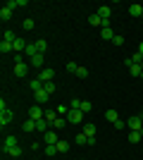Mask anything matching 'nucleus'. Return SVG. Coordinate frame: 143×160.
<instances>
[{
  "label": "nucleus",
  "mask_w": 143,
  "mask_h": 160,
  "mask_svg": "<svg viewBox=\"0 0 143 160\" xmlns=\"http://www.w3.org/2000/svg\"><path fill=\"white\" fill-rule=\"evenodd\" d=\"M26 72H29V67L24 65L21 55H17V58H14V74H17V77H26Z\"/></svg>",
  "instance_id": "1"
},
{
  "label": "nucleus",
  "mask_w": 143,
  "mask_h": 160,
  "mask_svg": "<svg viewBox=\"0 0 143 160\" xmlns=\"http://www.w3.org/2000/svg\"><path fill=\"white\" fill-rule=\"evenodd\" d=\"M53 77H55V69H53V67H43L41 72H38V79H41L43 84H48V81H53Z\"/></svg>",
  "instance_id": "2"
},
{
  "label": "nucleus",
  "mask_w": 143,
  "mask_h": 160,
  "mask_svg": "<svg viewBox=\"0 0 143 160\" xmlns=\"http://www.w3.org/2000/svg\"><path fill=\"white\" fill-rule=\"evenodd\" d=\"M124 65H129V74H131V77H138V79H141V74H143V65H134V60H131V58L124 62Z\"/></svg>",
  "instance_id": "3"
},
{
  "label": "nucleus",
  "mask_w": 143,
  "mask_h": 160,
  "mask_svg": "<svg viewBox=\"0 0 143 160\" xmlns=\"http://www.w3.org/2000/svg\"><path fill=\"white\" fill-rule=\"evenodd\" d=\"M29 117L38 122V120H43V117H45V112H43L41 105H31V108H29Z\"/></svg>",
  "instance_id": "4"
},
{
  "label": "nucleus",
  "mask_w": 143,
  "mask_h": 160,
  "mask_svg": "<svg viewBox=\"0 0 143 160\" xmlns=\"http://www.w3.org/2000/svg\"><path fill=\"white\" fill-rule=\"evenodd\" d=\"M67 120H69V124H81L83 122V112L81 110H69Z\"/></svg>",
  "instance_id": "5"
},
{
  "label": "nucleus",
  "mask_w": 143,
  "mask_h": 160,
  "mask_svg": "<svg viewBox=\"0 0 143 160\" xmlns=\"http://www.w3.org/2000/svg\"><path fill=\"white\" fill-rule=\"evenodd\" d=\"M43 141H45V146H55V143H57V132H55V129H48L45 134H43Z\"/></svg>",
  "instance_id": "6"
},
{
  "label": "nucleus",
  "mask_w": 143,
  "mask_h": 160,
  "mask_svg": "<svg viewBox=\"0 0 143 160\" xmlns=\"http://www.w3.org/2000/svg\"><path fill=\"white\" fill-rule=\"evenodd\" d=\"M126 127H129L131 132H141L143 129V120L141 117H129V120H126Z\"/></svg>",
  "instance_id": "7"
},
{
  "label": "nucleus",
  "mask_w": 143,
  "mask_h": 160,
  "mask_svg": "<svg viewBox=\"0 0 143 160\" xmlns=\"http://www.w3.org/2000/svg\"><path fill=\"white\" fill-rule=\"evenodd\" d=\"M81 132L86 134V136H88L91 139V143H95V124H91V122H86V124H83L81 127Z\"/></svg>",
  "instance_id": "8"
},
{
  "label": "nucleus",
  "mask_w": 143,
  "mask_h": 160,
  "mask_svg": "<svg viewBox=\"0 0 143 160\" xmlns=\"http://www.w3.org/2000/svg\"><path fill=\"white\" fill-rule=\"evenodd\" d=\"M10 122H12V110L7 108V110H2V112H0V127H7Z\"/></svg>",
  "instance_id": "9"
},
{
  "label": "nucleus",
  "mask_w": 143,
  "mask_h": 160,
  "mask_svg": "<svg viewBox=\"0 0 143 160\" xmlns=\"http://www.w3.org/2000/svg\"><path fill=\"white\" fill-rule=\"evenodd\" d=\"M26 46H29V43H26L24 38H19V36H17V41L12 43V48H14V53H17V55H19L21 50H26Z\"/></svg>",
  "instance_id": "10"
},
{
  "label": "nucleus",
  "mask_w": 143,
  "mask_h": 160,
  "mask_svg": "<svg viewBox=\"0 0 143 160\" xmlns=\"http://www.w3.org/2000/svg\"><path fill=\"white\" fill-rule=\"evenodd\" d=\"M67 124H69V120H67V117H57V120H55L53 124H50V127H53L55 132H60V129H64Z\"/></svg>",
  "instance_id": "11"
},
{
  "label": "nucleus",
  "mask_w": 143,
  "mask_h": 160,
  "mask_svg": "<svg viewBox=\"0 0 143 160\" xmlns=\"http://www.w3.org/2000/svg\"><path fill=\"white\" fill-rule=\"evenodd\" d=\"M95 14H98L100 19H110V17H112V10H110L107 5H100V7H98V12H95Z\"/></svg>",
  "instance_id": "12"
},
{
  "label": "nucleus",
  "mask_w": 143,
  "mask_h": 160,
  "mask_svg": "<svg viewBox=\"0 0 143 160\" xmlns=\"http://www.w3.org/2000/svg\"><path fill=\"white\" fill-rule=\"evenodd\" d=\"M14 146H19V143H17V136H7L5 143H2V153H5V151H10V148H14Z\"/></svg>",
  "instance_id": "13"
},
{
  "label": "nucleus",
  "mask_w": 143,
  "mask_h": 160,
  "mask_svg": "<svg viewBox=\"0 0 143 160\" xmlns=\"http://www.w3.org/2000/svg\"><path fill=\"white\" fill-rule=\"evenodd\" d=\"M105 120H107V122H112V124H115V122H119V112H117V110H112V108H110V110H105Z\"/></svg>",
  "instance_id": "14"
},
{
  "label": "nucleus",
  "mask_w": 143,
  "mask_h": 160,
  "mask_svg": "<svg viewBox=\"0 0 143 160\" xmlns=\"http://www.w3.org/2000/svg\"><path fill=\"white\" fill-rule=\"evenodd\" d=\"M36 103H48V98H50V93H48L45 88H41V91H36Z\"/></svg>",
  "instance_id": "15"
},
{
  "label": "nucleus",
  "mask_w": 143,
  "mask_h": 160,
  "mask_svg": "<svg viewBox=\"0 0 143 160\" xmlns=\"http://www.w3.org/2000/svg\"><path fill=\"white\" fill-rule=\"evenodd\" d=\"M129 14H131V17H141V14H143V5H138V2L129 5Z\"/></svg>",
  "instance_id": "16"
},
{
  "label": "nucleus",
  "mask_w": 143,
  "mask_h": 160,
  "mask_svg": "<svg viewBox=\"0 0 143 160\" xmlns=\"http://www.w3.org/2000/svg\"><path fill=\"white\" fill-rule=\"evenodd\" d=\"M76 143H79V146H91V139H88V136H86V134H83V132H79V134H76Z\"/></svg>",
  "instance_id": "17"
},
{
  "label": "nucleus",
  "mask_w": 143,
  "mask_h": 160,
  "mask_svg": "<svg viewBox=\"0 0 143 160\" xmlns=\"http://www.w3.org/2000/svg\"><path fill=\"white\" fill-rule=\"evenodd\" d=\"M100 36H102V41H112L117 33L112 31V27H107V29H100Z\"/></svg>",
  "instance_id": "18"
},
{
  "label": "nucleus",
  "mask_w": 143,
  "mask_h": 160,
  "mask_svg": "<svg viewBox=\"0 0 143 160\" xmlns=\"http://www.w3.org/2000/svg\"><path fill=\"white\" fill-rule=\"evenodd\" d=\"M29 88H31V91L36 93V91H41V88H43V81L38 79V77H36V79H31V81H29Z\"/></svg>",
  "instance_id": "19"
},
{
  "label": "nucleus",
  "mask_w": 143,
  "mask_h": 160,
  "mask_svg": "<svg viewBox=\"0 0 143 160\" xmlns=\"http://www.w3.org/2000/svg\"><path fill=\"white\" fill-rule=\"evenodd\" d=\"M21 129H24V134L34 132V129H36V120H31V117H29V120L24 122V124H21Z\"/></svg>",
  "instance_id": "20"
},
{
  "label": "nucleus",
  "mask_w": 143,
  "mask_h": 160,
  "mask_svg": "<svg viewBox=\"0 0 143 160\" xmlns=\"http://www.w3.org/2000/svg\"><path fill=\"white\" fill-rule=\"evenodd\" d=\"M5 7H10V10H14V7H26V0H10V2H5Z\"/></svg>",
  "instance_id": "21"
},
{
  "label": "nucleus",
  "mask_w": 143,
  "mask_h": 160,
  "mask_svg": "<svg viewBox=\"0 0 143 160\" xmlns=\"http://www.w3.org/2000/svg\"><path fill=\"white\" fill-rule=\"evenodd\" d=\"M24 53H26L29 58H34V55H41V53H38V46H36V43H29V46H26V50H24Z\"/></svg>",
  "instance_id": "22"
},
{
  "label": "nucleus",
  "mask_w": 143,
  "mask_h": 160,
  "mask_svg": "<svg viewBox=\"0 0 143 160\" xmlns=\"http://www.w3.org/2000/svg\"><path fill=\"white\" fill-rule=\"evenodd\" d=\"M48 124H50V122H48L45 117H43V120H38V122H36V129H38L41 134H45V132H48Z\"/></svg>",
  "instance_id": "23"
},
{
  "label": "nucleus",
  "mask_w": 143,
  "mask_h": 160,
  "mask_svg": "<svg viewBox=\"0 0 143 160\" xmlns=\"http://www.w3.org/2000/svg\"><path fill=\"white\" fill-rule=\"evenodd\" d=\"M10 17H12V10L2 5V10H0V19H2V22H10Z\"/></svg>",
  "instance_id": "24"
},
{
  "label": "nucleus",
  "mask_w": 143,
  "mask_h": 160,
  "mask_svg": "<svg viewBox=\"0 0 143 160\" xmlns=\"http://www.w3.org/2000/svg\"><path fill=\"white\" fill-rule=\"evenodd\" d=\"M10 50H14V48H12V43H10V41H2V43H0V53H2V55H7Z\"/></svg>",
  "instance_id": "25"
},
{
  "label": "nucleus",
  "mask_w": 143,
  "mask_h": 160,
  "mask_svg": "<svg viewBox=\"0 0 143 160\" xmlns=\"http://www.w3.org/2000/svg\"><path fill=\"white\" fill-rule=\"evenodd\" d=\"M55 148H57V153H67V151H69V143H67V141H57Z\"/></svg>",
  "instance_id": "26"
},
{
  "label": "nucleus",
  "mask_w": 143,
  "mask_h": 160,
  "mask_svg": "<svg viewBox=\"0 0 143 160\" xmlns=\"http://www.w3.org/2000/svg\"><path fill=\"white\" fill-rule=\"evenodd\" d=\"M5 155H10V158H19V155H21V148L14 146V148H10V151H5Z\"/></svg>",
  "instance_id": "27"
},
{
  "label": "nucleus",
  "mask_w": 143,
  "mask_h": 160,
  "mask_svg": "<svg viewBox=\"0 0 143 160\" xmlns=\"http://www.w3.org/2000/svg\"><path fill=\"white\" fill-rule=\"evenodd\" d=\"M55 110H57V115H60V117H67L72 108H69V105H57V108H55Z\"/></svg>",
  "instance_id": "28"
},
{
  "label": "nucleus",
  "mask_w": 143,
  "mask_h": 160,
  "mask_svg": "<svg viewBox=\"0 0 143 160\" xmlns=\"http://www.w3.org/2000/svg\"><path fill=\"white\" fill-rule=\"evenodd\" d=\"M141 139H143V134H141V132H129V141H131V143H138Z\"/></svg>",
  "instance_id": "29"
},
{
  "label": "nucleus",
  "mask_w": 143,
  "mask_h": 160,
  "mask_svg": "<svg viewBox=\"0 0 143 160\" xmlns=\"http://www.w3.org/2000/svg\"><path fill=\"white\" fill-rule=\"evenodd\" d=\"M31 65H36L38 69H43V55H34V58H31Z\"/></svg>",
  "instance_id": "30"
},
{
  "label": "nucleus",
  "mask_w": 143,
  "mask_h": 160,
  "mask_svg": "<svg viewBox=\"0 0 143 160\" xmlns=\"http://www.w3.org/2000/svg\"><path fill=\"white\" fill-rule=\"evenodd\" d=\"M88 22L93 24V27H102V19L98 17V14H91V17H88Z\"/></svg>",
  "instance_id": "31"
},
{
  "label": "nucleus",
  "mask_w": 143,
  "mask_h": 160,
  "mask_svg": "<svg viewBox=\"0 0 143 160\" xmlns=\"http://www.w3.org/2000/svg\"><path fill=\"white\" fill-rule=\"evenodd\" d=\"M36 46H38V53H45V50H48V43H45V41H43V38H38V41H36Z\"/></svg>",
  "instance_id": "32"
},
{
  "label": "nucleus",
  "mask_w": 143,
  "mask_h": 160,
  "mask_svg": "<svg viewBox=\"0 0 143 160\" xmlns=\"http://www.w3.org/2000/svg\"><path fill=\"white\" fill-rule=\"evenodd\" d=\"M76 77H79V79H86V77H88V69L79 65V69H76Z\"/></svg>",
  "instance_id": "33"
},
{
  "label": "nucleus",
  "mask_w": 143,
  "mask_h": 160,
  "mask_svg": "<svg viewBox=\"0 0 143 160\" xmlns=\"http://www.w3.org/2000/svg\"><path fill=\"white\" fill-rule=\"evenodd\" d=\"M31 29H36V24H34V19L29 17V19H24V31H31Z\"/></svg>",
  "instance_id": "34"
},
{
  "label": "nucleus",
  "mask_w": 143,
  "mask_h": 160,
  "mask_svg": "<svg viewBox=\"0 0 143 160\" xmlns=\"http://www.w3.org/2000/svg\"><path fill=\"white\" fill-rule=\"evenodd\" d=\"M69 108H72V110H81V100H79V98L69 100Z\"/></svg>",
  "instance_id": "35"
},
{
  "label": "nucleus",
  "mask_w": 143,
  "mask_h": 160,
  "mask_svg": "<svg viewBox=\"0 0 143 160\" xmlns=\"http://www.w3.org/2000/svg\"><path fill=\"white\" fill-rule=\"evenodd\" d=\"M91 110H93V105L88 100H81V112H91Z\"/></svg>",
  "instance_id": "36"
},
{
  "label": "nucleus",
  "mask_w": 143,
  "mask_h": 160,
  "mask_svg": "<svg viewBox=\"0 0 143 160\" xmlns=\"http://www.w3.org/2000/svg\"><path fill=\"white\" fill-rule=\"evenodd\" d=\"M43 88H45V91H48L50 96L55 93V84H53V81H48V84H43Z\"/></svg>",
  "instance_id": "37"
},
{
  "label": "nucleus",
  "mask_w": 143,
  "mask_h": 160,
  "mask_svg": "<svg viewBox=\"0 0 143 160\" xmlns=\"http://www.w3.org/2000/svg\"><path fill=\"white\" fill-rule=\"evenodd\" d=\"M55 153H57V148H55V146H45V155H48V158H53Z\"/></svg>",
  "instance_id": "38"
},
{
  "label": "nucleus",
  "mask_w": 143,
  "mask_h": 160,
  "mask_svg": "<svg viewBox=\"0 0 143 160\" xmlns=\"http://www.w3.org/2000/svg\"><path fill=\"white\" fill-rule=\"evenodd\" d=\"M76 69H79V65H76V62H67V72L76 74Z\"/></svg>",
  "instance_id": "39"
},
{
  "label": "nucleus",
  "mask_w": 143,
  "mask_h": 160,
  "mask_svg": "<svg viewBox=\"0 0 143 160\" xmlns=\"http://www.w3.org/2000/svg\"><path fill=\"white\" fill-rule=\"evenodd\" d=\"M112 43H115V46H124V36H119V33H117L115 38H112Z\"/></svg>",
  "instance_id": "40"
},
{
  "label": "nucleus",
  "mask_w": 143,
  "mask_h": 160,
  "mask_svg": "<svg viewBox=\"0 0 143 160\" xmlns=\"http://www.w3.org/2000/svg\"><path fill=\"white\" fill-rule=\"evenodd\" d=\"M112 127H115V129H117V132H122V129H124V127H126V122H122V120H119V122H115V124H112Z\"/></svg>",
  "instance_id": "41"
},
{
  "label": "nucleus",
  "mask_w": 143,
  "mask_h": 160,
  "mask_svg": "<svg viewBox=\"0 0 143 160\" xmlns=\"http://www.w3.org/2000/svg\"><path fill=\"white\" fill-rule=\"evenodd\" d=\"M138 53H141V58H143V43H141V46H138Z\"/></svg>",
  "instance_id": "42"
},
{
  "label": "nucleus",
  "mask_w": 143,
  "mask_h": 160,
  "mask_svg": "<svg viewBox=\"0 0 143 160\" xmlns=\"http://www.w3.org/2000/svg\"><path fill=\"white\" fill-rule=\"evenodd\" d=\"M141 120H143V112H141Z\"/></svg>",
  "instance_id": "43"
},
{
  "label": "nucleus",
  "mask_w": 143,
  "mask_h": 160,
  "mask_svg": "<svg viewBox=\"0 0 143 160\" xmlns=\"http://www.w3.org/2000/svg\"><path fill=\"white\" fill-rule=\"evenodd\" d=\"M141 19H143V14H141Z\"/></svg>",
  "instance_id": "44"
},
{
  "label": "nucleus",
  "mask_w": 143,
  "mask_h": 160,
  "mask_svg": "<svg viewBox=\"0 0 143 160\" xmlns=\"http://www.w3.org/2000/svg\"><path fill=\"white\" fill-rule=\"evenodd\" d=\"M81 160H83V158H81Z\"/></svg>",
  "instance_id": "45"
}]
</instances>
